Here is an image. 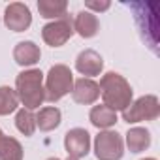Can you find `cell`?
<instances>
[{
    "mask_svg": "<svg viewBox=\"0 0 160 160\" xmlns=\"http://www.w3.org/2000/svg\"><path fill=\"white\" fill-rule=\"evenodd\" d=\"M100 94L104 98V106L113 111H124L132 104V87L126 79L117 72H108L100 79Z\"/></svg>",
    "mask_w": 160,
    "mask_h": 160,
    "instance_id": "1",
    "label": "cell"
},
{
    "mask_svg": "<svg viewBox=\"0 0 160 160\" xmlns=\"http://www.w3.org/2000/svg\"><path fill=\"white\" fill-rule=\"evenodd\" d=\"M15 92L19 102L25 106V109H38L45 102L43 92V73L42 70L30 68L17 75L15 79Z\"/></svg>",
    "mask_w": 160,
    "mask_h": 160,
    "instance_id": "2",
    "label": "cell"
},
{
    "mask_svg": "<svg viewBox=\"0 0 160 160\" xmlns=\"http://www.w3.org/2000/svg\"><path fill=\"white\" fill-rule=\"evenodd\" d=\"M73 89V73L66 64H55L45 75V100L47 102H58Z\"/></svg>",
    "mask_w": 160,
    "mask_h": 160,
    "instance_id": "3",
    "label": "cell"
},
{
    "mask_svg": "<svg viewBox=\"0 0 160 160\" xmlns=\"http://www.w3.org/2000/svg\"><path fill=\"white\" fill-rule=\"evenodd\" d=\"M160 115V102L154 94H145L132 102L122 111V121L128 124L141 122V121H154Z\"/></svg>",
    "mask_w": 160,
    "mask_h": 160,
    "instance_id": "4",
    "label": "cell"
},
{
    "mask_svg": "<svg viewBox=\"0 0 160 160\" xmlns=\"http://www.w3.org/2000/svg\"><path fill=\"white\" fill-rule=\"evenodd\" d=\"M94 154L98 160H121L124 154V141L115 130H102L94 139Z\"/></svg>",
    "mask_w": 160,
    "mask_h": 160,
    "instance_id": "5",
    "label": "cell"
},
{
    "mask_svg": "<svg viewBox=\"0 0 160 160\" xmlns=\"http://www.w3.org/2000/svg\"><path fill=\"white\" fill-rule=\"evenodd\" d=\"M73 36V27H72V21L70 17H62V19H57V21H51L47 23L43 28H42V38L47 45L51 47H60L64 45L70 38Z\"/></svg>",
    "mask_w": 160,
    "mask_h": 160,
    "instance_id": "6",
    "label": "cell"
},
{
    "mask_svg": "<svg viewBox=\"0 0 160 160\" xmlns=\"http://www.w3.org/2000/svg\"><path fill=\"white\" fill-rule=\"evenodd\" d=\"M64 149L70 158H83L91 151V134L85 128H72L64 136Z\"/></svg>",
    "mask_w": 160,
    "mask_h": 160,
    "instance_id": "7",
    "label": "cell"
},
{
    "mask_svg": "<svg viewBox=\"0 0 160 160\" xmlns=\"http://www.w3.org/2000/svg\"><path fill=\"white\" fill-rule=\"evenodd\" d=\"M4 25L13 32H25L32 25V15H30L28 6L23 2L8 4L4 12Z\"/></svg>",
    "mask_w": 160,
    "mask_h": 160,
    "instance_id": "8",
    "label": "cell"
},
{
    "mask_svg": "<svg viewBox=\"0 0 160 160\" xmlns=\"http://www.w3.org/2000/svg\"><path fill=\"white\" fill-rule=\"evenodd\" d=\"M75 70L81 75H87L91 79V77L102 73V70H104V58L94 49H85V51L79 53L77 58H75Z\"/></svg>",
    "mask_w": 160,
    "mask_h": 160,
    "instance_id": "9",
    "label": "cell"
},
{
    "mask_svg": "<svg viewBox=\"0 0 160 160\" xmlns=\"http://www.w3.org/2000/svg\"><path fill=\"white\" fill-rule=\"evenodd\" d=\"M72 98L77 104H83V106H91L100 98V87L96 81L89 77H81L73 81V89H72Z\"/></svg>",
    "mask_w": 160,
    "mask_h": 160,
    "instance_id": "10",
    "label": "cell"
},
{
    "mask_svg": "<svg viewBox=\"0 0 160 160\" xmlns=\"http://www.w3.org/2000/svg\"><path fill=\"white\" fill-rule=\"evenodd\" d=\"M73 32H77L81 38H92L100 30V21L92 12H79L73 21Z\"/></svg>",
    "mask_w": 160,
    "mask_h": 160,
    "instance_id": "11",
    "label": "cell"
},
{
    "mask_svg": "<svg viewBox=\"0 0 160 160\" xmlns=\"http://www.w3.org/2000/svg\"><path fill=\"white\" fill-rule=\"evenodd\" d=\"M42 51L34 42H19L13 49V60L19 66H34L40 62Z\"/></svg>",
    "mask_w": 160,
    "mask_h": 160,
    "instance_id": "12",
    "label": "cell"
},
{
    "mask_svg": "<svg viewBox=\"0 0 160 160\" xmlns=\"http://www.w3.org/2000/svg\"><path fill=\"white\" fill-rule=\"evenodd\" d=\"M89 119H91V122L96 126V128H100V130H109L111 126H115V122L119 121L117 119V111H113L111 108H108V106H94L92 109H91V115H89Z\"/></svg>",
    "mask_w": 160,
    "mask_h": 160,
    "instance_id": "13",
    "label": "cell"
},
{
    "mask_svg": "<svg viewBox=\"0 0 160 160\" xmlns=\"http://www.w3.org/2000/svg\"><path fill=\"white\" fill-rule=\"evenodd\" d=\"M60 119H62V113L58 108H42L36 113V128H40L42 132H51L58 128Z\"/></svg>",
    "mask_w": 160,
    "mask_h": 160,
    "instance_id": "14",
    "label": "cell"
},
{
    "mask_svg": "<svg viewBox=\"0 0 160 160\" xmlns=\"http://www.w3.org/2000/svg\"><path fill=\"white\" fill-rule=\"evenodd\" d=\"M38 12L43 19H62L68 13V2L66 0H40L38 2Z\"/></svg>",
    "mask_w": 160,
    "mask_h": 160,
    "instance_id": "15",
    "label": "cell"
},
{
    "mask_svg": "<svg viewBox=\"0 0 160 160\" xmlns=\"http://www.w3.org/2000/svg\"><path fill=\"white\" fill-rule=\"evenodd\" d=\"M126 145H128L130 152H141V151H145L151 145V134H149V130L141 128V126L130 128L128 134H126Z\"/></svg>",
    "mask_w": 160,
    "mask_h": 160,
    "instance_id": "16",
    "label": "cell"
},
{
    "mask_svg": "<svg viewBox=\"0 0 160 160\" xmlns=\"http://www.w3.org/2000/svg\"><path fill=\"white\" fill-rule=\"evenodd\" d=\"M0 160H23V147L15 138L0 130Z\"/></svg>",
    "mask_w": 160,
    "mask_h": 160,
    "instance_id": "17",
    "label": "cell"
},
{
    "mask_svg": "<svg viewBox=\"0 0 160 160\" xmlns=\"http://www.w3.org/2000/svg\"><path fill=\"white\" fill-rule=\"evenodd\" d=\"M15 126L23 136L30 138L34 134V130H36V115L30 109H25V108L19 109L17 115H15Z\"/></svg>",
    "mask_w": 160,
    "mask_h": 160,
    "instance_id": "18",
    "label": "cell"
},
{
    "mask_svg": "<svg viewBox=\"0 0 160 160\" xmlns=\"http://www.w3.org/2000/svg\"><path fill=\"white\" fill-rule=\"evenodd\" d=\"M19 98L12 87H0V117L10 115L17 109Z\"/></svg>",
    "mask_w": 160,
    "mask_h": 160,
    "instance_id": "19",
    "label": "cell"
},
{
    "mask_svg": "<svg viewBox=\"0 0 160 160\" xmlns=\"http://www.w3.org/2000/svg\"><path fill=\"white\" fill-rule=\"evenodd\" d=\"M109 2H92V0H89V2H85V8H87V12H91V10H94V12H106V10H109Z\"/></svg>",
    "mask_w": 160,
    "mask_h": 160,
    "instance_id": "20",
    "label": "cell"
},
{
    "mask_svg": "<svg viewBox=\"0 0 160 160\" xmlns=\"http://www.w3.org/2000/svg\"><path fill=\"white\" fill-rule=\"evenodd\" d=\"M47 160H60V158H57V156H53V158H47ZM66 160H75V158H70V156H68Z\"/></svg>",
    "mask_w": 160,
    "mask_h": 160,
    "instance_id": "21",
    "label": "cell"
},
{
    "mask_svg": "<svg viewBox=\"0 0 160 160\" xmlns=\"http://www.w3.org/2000/svg\"><path fill=\"white\" fill-rule=\"evenodd\" d=\"M141 160H156V158H141Z\"/></svg>",
    "mask_w": 160,
    "mask_h": 160,
    "instance_id": "22",
    "label": "cell"
}]
</instances>
